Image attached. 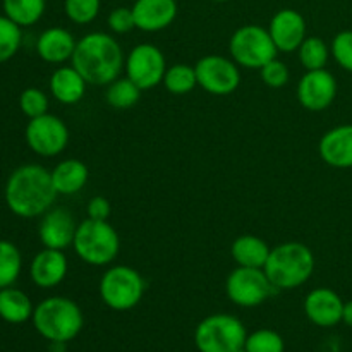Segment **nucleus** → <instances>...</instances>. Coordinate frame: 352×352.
Instances as JSON below:
<instances>
[{
  "instance_id": "nucleus-34",
  "label": "nucleus",
  "mask_w": 352,
  "mask_h": 352,
  "mask_svg": "<svg viewBox=\"0 0 352 352\" xmlns=\"http://www.w3.org/2000/svg\"><path fill=\"white\" fill-rule=\"evenodd\" d=\"M330 54L344 71L352 72V30L340 31L330 45Z\"/></svg>"
},
{
  "instance_id": "nucleus-20",
  "label": "nucleus",
  "mask_w": 352,
  "mask_h": 352,
  "mask_svg": "<svg viewBox=\"0 0 352 352\" xmlns=\"http://www.w3.org/2000/svg\"><path fill=\"white\" fill-rule=\"evenodd\" d=\"M76 43L71 31L64 28H48L40 34L36 41V52L48 64H62L72 58Z\"/></svg>"
},
{
  "instance_id": "nucleus-8",
  "label": "nucleus",
  "mask_w": 352,
  "mask_h": 352,
  "mask_svg": "<svg viewBox=\"0 0 352 352\" xmlns=\"http://www.w3.org/2000/svg\"><path fill=\"white\" fill-rule=\"evenodd\" d=\"M229 52L237 65L246 69H261L277 57V47L270 33L258 24H246L234 31L229 41Z\"/></svg>"
},
{
  "instance_id": "nucleus-28",
  "label": "nucleus",
  "mask_w": 352,
  "mask_h": 352,
  "mask_svg": "<svg viewBox=\"0 0 352 352\" xmlns=\"http://www.w3.org/2000/svg\"><path fill=\"white\" fill-rule=\"evenodd\" d=\"M23 267L21 253L10 241H0V289L10 287L17 280Z\"/></svg>"
},
{
  "instance_id": "nucleus-3",
  "label": "nucleus",
  "mask_w": 352,
  "mask_h": 352,
  "mask_svg": "<svg viewBox=\"0 0 352 352\" xmlns=\"http://www.w3.org/2000/svg\"><path fill=\"white\" fill-rule=\"evenodd\" d=\"M263 270L277 291L298 289L315 272V254L306 244L282 243L270 251Z\"/></svg>"
},
{
  "instance_id": "nucleus-13",
  "label": "nucleus",
  "mask_w": 352,
  "mask_h": 352,
  "mask_svg": "<svg viewBox=\"0 0 352 352\" xmlns=\"http://www.w3.org/2000/svg\"><path fill=\"white\" fill-rule=\"evenodd\" d=\"M337 96V81L327 69L306 71L298 85V100L309 112H322Z\"/></svg>"
},
{
  "instance_id": "nucleus-4",
  "label": "nucleus",
  "mask_w": 352,
  "mask_h": 352,
  "mask_svg": "<svg viewBox=\"0 0 352 352\" xmlns=\"http://www.w3.org/2000/svg\"><path fill=\"white\" fill-rule=\"evenodd\" d=\"M33 325L43 339L52 344H67L81 333L85 318L72 299L54 296L41 301L33 311Z\"/></svg>"
},
{
  "instance_id": "nucleus-25",
  "label": "nucleus",
  "mask_w": 352,
  "mask_h": 352,
  "mask_svg": "<svg viewBox=\"0 0 352 352\" xmlns=\"http://www.w3.org/2000/svg\"><path fill=\"white\" fill-rule=\"evenodd\" d=\"M3 12L21 28L33 26L41 19L47 2L45 0H2Z\"/></svg>"
},
{
  "instance_id": "nucleus-6",
  "label": "nucleus",
  "mask_w": 352,
  "mask_h": 352,
  "mask_svg": "<svg viewBox=\"0 0 352 352\" xmlns=\"http://www.w3.org/2000/svg\"><path fill=\"white\" fill-rule=\"evenodd\" d=\"M246 339L243 322L227 313L206 316L195 330V344L199 352H241Z\"/></svg>"
},
{
  "instance_id": "nucleus-1",
  "label": "nucleus",
  "mask_w": 352,
  "mask_h": 352,
  "mask_svg": "<svg viewBox=\"0 0 352 352\" xmlns=\"http://www.w3.org/2000/svg\"><path fill=\"white\" fill-rule=\"evenodd\" d=\"M71 62L88 85L109 86L120 78L126 57L116 38L103 31H95L85 34L76 43Z\"/></svg>"
},
{
  "instance_id": "nucleus-22",
  "label": "nucleus",
  "mask_w": 352,
  "mask_h": 352,
  "mask_svg": "<svg viewBox=\"0 0 352 352\" xmlns=\"http://www.w3.org/2000/svg\"><path fill=\"white\" fill-rule=\"evenodd\" d=\"M88 167L76 158L60 162L52 170V182H54L55 191H57V195L64 196H71L81 191L88 182Z\"/></svg>"
},
{
  "instance_id": "nucleus-17",
  "label": "nucleus",
  "mask_w": 352,
  "mask_h": 352,
  "mask_svg": "<svg viewBox=\"0 0 352 352\" xmlns=\"http://www.w3.org/2000/svg\"><path fill=\"white\" fill-rule=\"evenodd\" d=\"M131 9H133L136 28L146 33L165 30L177 17L175 0H136Z\"/></svg>"
},
{
  "instance_id": "nucleus-10",
  "label": "nucleus",
  "mask_w": 352,
  "mask_h": 352,
  "mask_svg": "<svg viewBox=\"0 0 352 352\" xmlns=\"http://www.w3.org/2000/svg\"><path fill=\"white\" fill-rule=\"evenodd\" d=\"M124 69L126 78H129L143 91L164 82L167 64L160 48L151 43H140L127 54Z\"/></svg>"
},
{
  "instance_id": "nucleus-39",
  "label": "nucleus",
  "mask_w": 352,
  "mask_h": 352,
  "mask_svg": "<svg viewBox=\"0 0 352 352\" xmlns=\"http://www.w3.org/2000/svg\"><path fill=\"white\" fill-rule=\"evenodd\" d=\"M212 2H219V3H222V2H229V0H212Z\"/></svg>"
},
{
  "instance_id": "nucleus-21",
  "label": "nucleus",
  "mask_w": 352,
  "mask_h": 352,
  "mask_svg": "<svg viewBox=\"0 0 352 352\" xmlns=\"http://www.w3.org/2000/svg\"><path fill=\"white\" fill-rule=\"evenodd\" d=\"M86 85L81 74L74 67H58L50 78V93L57 102L74 105L85 96Z\"/></svg>"
},
{
  "instance_id": "nucleus-16",
  "label": "nucleus",
  "mask_w": 352,
  "mask_h": 352,
  "mask_svg": "<svg viewBox=\"0 0 352 352\" xmlns=\"http://www.w3.org/2000/svg\"><path fill=\"white\" fill-rule=\"evenodd\" d=\"M344 301L336 291L327 287L313 289L305 299V313L311 323L330 329L342 322Z\"/></svg>"
},
{
  "instance_id": "nucleus-37",
  "label": "nucleus",
  "mask_w": 352,
  "mask_h": 352,
  "mask_svg": "<svg viewBox=\"0 0 352 352\" xmlns=\"http://www.w3.org/2000/svg\"><path fill=\"white\" fill-rule=\"evenodd\" d=\"M110 212V203L109 199L103 198V196H95V198L89 199L88 208H86V213H88V219L93 220H109Z\"/></svg>"
},
{
  "instance_id": "nucleus-27",
  "label": "nucleus",
  "mask_w": 352,
  "mask_h": 352,
  "mask_svg": "<svg viewBox=\"0 0 352 352\" xmlns=\"http://www.w3.org/2000/svg\"><path fill=\"white\" fill-rule=\"evenodd\" d=\"M164 86L172 95H188L198 86L195 67L188 64H175L167 67L164 76Z\"/></svg>"
},
{
  "instance_id": "nucleus-30",
  "label": "nucleus",
  "mask_w": 352,
  "mask_h": 352,
  "mask_svg": "<svg viewBox=\"0 0 352 352\" xmlns=\"http://www.w3.org/2000/svg\"><path fill=\"white\" fill-rule=\"evenodd\" d=\"M23 41L21 26L7 16H0V64L7 62L17 54Z\"/></svg>"
},
{
  "instance_id": "nucleus-36",
  "label": "nucleus",
  "mask_w": 352,
  "mask_h": 352,
  "mask_svg": "<svg viewBox=\"0 0 352 352\" xmlns=\"http://www.w3.org/2000/svg\"><path fill=\"white\" fill-rule=\"evenodd\" d=\"M109 28L117 34H126L136 28V21H134L133 9L129 7H117L109 14Z\"/></svg>"
},
{
  "instance_id": "nucleus-38",
  "label": "nucleus",
  "mask_w": 352,
  "mask_h": 352,
  "mask_svg": "<svg viewBox=\"0 0 352 352\" xmlns=\"http://www.w3.org/2000/svg\"><path fill=\"white\" fill-rule=\"evenodd\" d=\"M342 322L347 327H352V299L351 301L344 302V311H342Z\"/></svg>"
},
{
  "instance_id": "nucleus-12",
  "label": "nucleus",
  "mask_w": 352,
  "mask_h": 352,
  "mask_svg": "<svg viewBox=\"0 0 352 352\" xmlns=\"http://www.w3.org/2000/svg\"><path fill=\"white\" fill-rule=\"evenodd\" d=\"M198 86L215 96H227L237 89L241 82L239 67L222 55H206L195 65Z\"/></svg>"
},
{
  "instance_id": "nucleus-15",
  "label": "nucleus",
  "mask_w": 352,
  "mask_h": 352,
  "mask_svg": "<svg viewBox=\"0 0 352 352\" xmlns=\"http://www.w3.org/2000/svg\"><path fill=\"white\" fill-rule=\"evenodd\" d=\"M268 33L278 52H296L306 40V21L298 10L282 9L272 17Z\"/></svg>"
},
{
  "instance_id": "nucleus-24",
  "label": "nucleus",
  "mask_w": 352,
  "mask_h": 352,
  "mask_svg": "<svg viewBox=\"0 0 352 352\" xmlns=\"http://www.w3.org/2000/svg\"><path fill=\"white\" fill-rule=\"evenodd\" d=\"M33 305L23 291L12 287V285L0 289V318L3 322L19 325V323L33 318Z\"/></svg>"
},
{
  "instance_id": "nucleus-35",
  "label": "nucleus",
  "mask_w": 352,
  "mask_h": 352,
  "mask_svg": "<svg viewBox=\"0 0 352 352\" xmlns=\"http://www.w3.org/2000/svg\"><path fill=\"white\" fill-rule=\"evenodd\" d=\"M260 74L265 85L270 86V88H282V86L287 85L289 81L287 65L282 60H278L277 57L272 58L270 62H267V64L260 69Z\"/></svg>"
},
{
  "instance_id": "nucleus-32",
  "label": "nucleus",
  "mask_w": 352,
  "mask_h": 352,
  "mask_svg": "<svg viewBox=\"0 0 352 352\" xmlns=\"http://www.w3.org/2000/svg\"><path fill=\"white\" fill-rule=\"evenodd\" d=\"M65 16L74 24H89L100 12V0H64Z\"/></svg>"
},
{
  "instance_id": "nucleus-18",
  "label": "nucleus",
  "mask_w": 352,
  "mask_h": 352,
  "mask_svg": "<svg viewBox=\"0 0 352 352\" xmlns=\"http://www.w3.org/2000/svg\"><path fill=\"white\" fill-rule=\"evenodd\" d=\"M322 160L333 168H352V124L327 131L318 143Z\"/></svg>"
},
{
  "instance_id": "nucleus-19",
  "label": "nucleus",
  "mask_w": 352,
  "mask_h": 352,
  "mask_svg": "<svg viewBox=\"0 0 352 352\" xmlns=\"http://www.w3.org/2000/svg\"><path fill=\"white\" fill-rule=\"evenodd\" d=\"M67 258L64 251L45 248L31 261L30 275L34 285L41 289L57 287L67 275Z\"/></svg>"
},
{
  "instance_id": "nucleus-26",
  "label": "nucleus",
  "mask_w": 352,
  "mask_h": 352,
  "mask_svg": "<svg viewBox=\"0 0 352 352\" xmlns=\"http://www.w3.org/2000/svg\"><path fill=\"white\" fill-rule=\"evenodd\" d=\"M141 89L129 78H117L110 82L105 100L116 110H127L140 102Z\"/></svg>"
},
{
  "instance_id": "nucleus-23",
  "label": "nucleus",
  "mask_w": 352,
  "mask_h": 352,
  "mask_svg": "<svg viewBox=\"0 0 352 352\" xmlns=\"http://www.w3.org/2000/svg\"><path fill=\"white\" fill-rule=\"evenodd\" d=\"M270 251L268 244L256 236L237 237L230 248V254L237 267L248 268H263L270 256Z\"/></svg>"
},
{
  "instance_id": "nucleus-14",
  "label": "nucleus",
  "mask_w": 352,
  "mask_h": 352,
  "mask_svg": "<svg viewBox=\"0 0 352 352\" xmlns=\"http://www.w3.org/2000/svg\"><path fill=\"white\" fill-rule=\"evenodd\" d=\"M74 217L65 208H50L43 213L40 227H38V236L41 244L50 250H60L72 246L76 236Z\"/></svg>"
},
{
  "instance_id": "nucleus-11",
  "label": "nucleus",
  "mask_w": 352,
  "mask_h": 352,
  "mask_svg": "<svg viewBox=\"0 0 352 352\" xmlns=\"http://www.w3.org/2000/svg\"><path fill=\"white\" fill-rule=\"evenodd\" d=\"M26 143L40 157H57L69 143V129L64 120L52 113L30 119L26 126Z\"/></svg>"
},
{
  "instance_id": "nucleus-31",
  "label": "nucleus",
  "mask_w": 352,
  "mask_h": 352,
  "mask_svg": "<svg viewBox=\"0 0 352 352\" xmlns=\"http://www.w3.org/2000/svg\"><path fill=\"white\" fill-rule=\"evenodd\" d=\"M284 339L270 329H261L250 333L244 344L246 352H284Z\"/></svg>"
},
{
  "instance_id": "nucleus-33",
  "label": "nucleus",
  "mask_w": 352,
  "mask_h": 352,
  "mask_svg": "<svg viewBox=\"0 0 352 352\" xmlns=\"http://www.w3.org/2000/svg\"><path fill=\"white\" fill-rule=\"evenodd\" d=\"M19 107L23 113L30 119L40 117L47 113L48 110V98L41 89L38 88H26L19 96Z\"/></svg>"
},
{
  "instance_id": "nucleus-9",
  "label": "nucleus",
  "mask_w": 352,
  "mask_h": 352,
  "mask_svg": "<svg viewBox=\"0 0 352 352\" xmlns=\"http://www.w3.org/2000/svg\"><path fill=\"white\" fill-rule=\"evenodd\" d=\"M226 292L234 305L241 308H254L263 305L274 292H277V289L263 268L237 267L227 277Z\"/></svg>"
},
{
  "instance_id": "nucleus-5",
  "label": "nucleus",
  "mask_w": 352,
  "mask_h": 352,
  "mask_svg": "<svg viewBox=\"0 0 352 352\" xmlns=\"http://www.w3.org/2000/svg\"><path fill=\"white\" fill-rule=\"evenodd\" d=\"M72 248L85 263L105 267L119 254L120 237L109 220L86 219L76 229Z\"/></svg>"
},
{
  "instance_id": "nucleus-29",
  "label": "nucleus",
  "mask_w": 352,
  "mask_h": 352,
  "mask_svg": "<svg viewBox=\"0 0 352 352\" xmlns=\"http://www.w3.org/2000/svg\"><path fill=\"white\" fill-rule=\"evenodd\" d=\"M299 60L305 65L306 71H316V69H325L330 57V48L322 38L306 36L299 47Z\"/></svg>"
},
{
  "instance_id": "nucleus-2",
  "label": "nucleus",
  "mask_w": 352,
  "mask_h": 352,
  "mask_svg": "<svg viewBox=\"0 0 352 352\" xmlns=\"http://www.w3.org/2000/svg\"><path fill=\"white\" fill-rule=\"evenodd\" d=\"M57 198L52 172L41 165L30 164L16 168L6 184V203L10 212L23 219L47 213Z\"/></svg>"
},
{
  "instance_id": "nucleus-7",
  "label": "nucleus",
  "mask_w": 352,
  "mask_h": 352,
  "mask_svg": "<svg viewBox=\"0 0 352 352\" xmlns=\"http://www.w3.org/2000/svg\"><path fill=\"white\" fill-rule=\"evenodd\" d=\"M100 298L113 311L136 308L144 294V280L140 272L127 265L109 268L100 278Z\"/></svg>"
}]
</instances>
